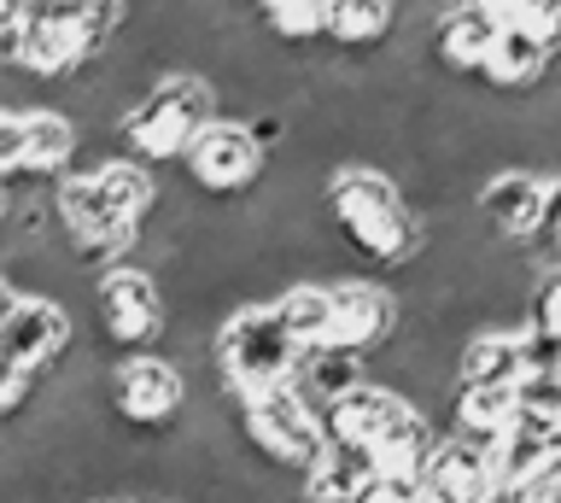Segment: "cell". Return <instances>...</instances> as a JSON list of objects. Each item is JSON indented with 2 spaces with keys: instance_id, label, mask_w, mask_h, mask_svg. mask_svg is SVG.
<instances>
[{
  "instance_id": "1",
  "label": "cell",
  "mask_w": 561,
  "mask_h": 503,
  "mask_svg": "<svg viewBox=\"0 0 561 503\" xmlns=\"http://www.w3.org/2000/svg\"><path fill=\"white\" fill-rule=\"evenodd\" d=\"M316 212H322V229L340 240L363 275L398 282L403 270H415L427 258V222L380 164H357V159L328 164L322 182H316Z\"/></svg>"
},
{
  "instance_id": "2",
  "label": "cell",
  "mask_w": 561,
  "mask_h": 503,
  "mask_svg": "<svg viewBox=\"0 0 561 503\" xmlns=\"http://www.w3.org/2000/svg\"><path fill=\"white\" fill-rule=\"evenodd\" d=\"M217 112V89L205 71H164L140 89L112 124V147L123 159L147 164V170H175V159L187 152V141L199 135Z\"/></svg>"
},
{
  "instance_id": "3",
  "label": "cell",
  "mask_w": 561,
  "mask_h": 503,
  "mask_svg": "<svg viewBox=\"0 0 561 503\" xmlns=\"http://www.w3.org/2000/svg\"><path fill=\"white\" fill-rule=\"evenodd\" d=\"M322 427H328V439L368 450V462L392 468V475H421V462H427V450L438 439V427L386 380H363L345 398H333L322 410Z\"/></svg>"
},
{
  "instance_id": "4",
  "label": "cell",
  "mask_w": 561,
  "mask_h": 503,
  "mask_svg": "<svg viewBox=\"0 0 561 503\" xmlns=\"http://www.w3.org/2000/svg\"><path fill=\"white\" fill-rule=\"evenodd\" d=\"M210 363H217V380H222V404L234 410L240 398L287 387L298 369V345L280 328L270 299H245L210 328Z\"/></svg>"
},
{
  "instance_id": "5",
  "label": "cell",
  "mask_w": 561,
  "mask_h": 503,
  "mask_svg": "<svg viewBox=\"0 0 561 503\" xmlns=\"http://www.w3.org/2000/svg\"><path fill=\"white\" fill-rule=\"evenodd\" d=\"M187 380L164 352H135V357H112L100 380V410L117 433H129L140 445H164L182 433L187 422Z\"/></svg>"
},
{
  "instance_id": "6",
  "label": "cell",
  "mask_w": 561,
  "mask_h": 503,
  "mask_svg": "<svg viewBox=\"0 0 561 503\" xmlns=\"http://www.w3.org/2000/svg\"><path fill=\"white\" fill-rule=\"evenodd\" d=\"M88 334L105 345V357H135V352H158L170 328V305L158 293V275L140 264H105L100 275H88Z\"/></svg>"
},
{
  "instance_id": "7",
  "label": "cell",
  "mask_w": 561,
  "mask_h": 503,
  "mask_svg": "<svg viewBox=\"0 0 561 503\" xmlns=\"http://www.w3.org/2000/svg\"><path fill=\"white\" fill-rule=\"evenodd\" d=\"M263 170H270V152L252 141V129L240 117H210L175 159V182L199 199V212H228L263 182Z\"/></svg>"
},
{
  "instance_id": "8",
  "label": "cell",
  "mask_w": 561,
  "mask_h": 503,
  "mask_svg": "<svg viewBox=\"0 0 561 503\" xmlns=\"http://www.w3.org/2000/svg\"><path fill=\"white\" fill-rule=\"evenodd\" d=\"M234 433H240V445L252 450L257 462L280 468V475H305V468L322 457V445H328L322 410H316L310 398H298L293 380L275 387V392L240 398L234 404Z\"/></svg>"
},
{
  "instance_id": "9",
  "label": "cell",
  "mask_w": 561,
  "mask_h": 503,
  "mask_svg": "<svg viewBox=\"0 0 561 503\" xmlns=\"http://www.w3.org/2000/svg\"><path fill=\"white\" fill-rule=\"evenodd\" d=\"M398 322H403V305H398L392 282H380V275H340V282H328V345L357 352L368 363L398 334Z\"/></svg>"
},
{
  "instance_id": "10",
  "label": "cell",
  "mask_w": 561,
  "mask_h": 503,
  "mask_svg": "<svg viewBox=\"0 0 561 503\" xmlns=\"http://www.w3.org/2000/svg\"><path fill=\"white\" fill-rule=\"evenodd\" d=\"M550 182L556 170H533V164H491L473 182V212L503 247H533L543 229V205H550Z\"/></svg>"
},
{
  "instance_id": "11",
  "label": "cell",
  "mask_w": 561,
  "mask_h": 503,
  "mask_svg": "<svg viewBox=\"0 0 561 503\" xmlns=\"http://www.w3.org/2000/svg\"><path fill=\"white\" fill-rule=\"evenodd\" d=\"M497 30H503L497 12L473 7V0H450V7L433 19V30H427V77L473 82L480 59L491 54V42H497Z\"/></svg>"
},
{
  "instance_id": "12",
  "label": "cell",
  "mask_w": 561,
  "mask_h": 503,
  "mask_svg": "<svg viewBox=\"0 0 561 503\" xmlns=\"http://www.w3.org/2000/svg\"><path fill=\"white\" fill-rule=\"evenodd\" d=\"M398 36V0H328V59L375 65Z\"/></svg>"
},
{
  "instance_id": "13",
  "label": "cell",
  "mask_w": 561,
  "mask_h": 503,
  "mask_svg": "<svg viewBox=\"0 0 561 503\" xmlns=\"http://www.w3.org/2000/svg\"><path fill=\"white\" fill-rule=\"evenodd\" d=\"M82 124L70 117L59 100H42V106H30L24 112V170L18 176L24 182H59L70 164H77V152H82Z\"/></svg>"
},
{
  "instance_id": "14",
  "label": "cell",
  "mask_w": 561,
  "mask_h": 503,
  "mask_svg": "<svg viewBox=\"0 0 561 503\" xmlns=\"http://www.w3.org/2000/svg\"><path fill=\"white\" fill-rule=\"evenodd\" d=\"M520 375H526L520 328H473V334L456 345V380H473V387H515Z\"/></svg>"
},
{
  "instance_id": "15",
  "label": "cell",
  "mask_w": 561,
  "mask_h": 503,
  "mask_svg": "<svg viewBox=\"0 0 561 503\" xmlns=\"http://www.w3.org/2000/svg\"><path fill=\"white\" fill-rule=\"evenodd\" d=\"M375 475L368 450L345 445V439H328L322 457H316L305 475H298V503H357V492Z\"/></svg>"
},
{
  "instance_id": "16",
  "label": "cell",
  "mask_w": 561,
  "mask_h": 503,
  "mask_svg": "<svg viewBox=\"0 0 561 503\" xmlns=\"http://www.w3.org/2000/svg\"><path fill=\"white\" fill-rule=\"evenodd\" d=\"M252 24H257L263 42H275L280 54H293V59L322 54L328 0H263V7H252Z\"/></svg>"
},
{
  "instance_id": "17",
  "label": "cell",
  "mask_w": 561,
  "mask_h": 503,
  "mask_svg": "<svg viewBox=\"0 0 561 503\" xmlns=\"http://www.w3.org/2000/svg\"><path fill=\"white\" fill-rule=\"evenodd\" d=\"M368 380V363L357 352H340V345H310L298 352V369H293V392L310 398L316 410H328L333 398H345L351 387Z\"/></svg>"
},
{
  "instance_id": "18",
  "label": "cell",
  "mask_w": 561,
  "mask_h": 503,
  "mask_svg": "<svg viewBox=\"0 0 561 503\" xmlns=\"http://www.w3.org/2000/svg\"><path fill=\"white\" fill-rule=\"evenodd\" d=\"M270 305H275V317L293 334L298 352L328 345V282H305V275H298V282H280Z\"/></svg>"
},
{
  "instance_id": "19",
  "label": "cell",
  "mask_w": 561,
  "mask_h": 503,
  "mask_svg": "<svg viewBox=\"0 0 561 503\" xmlns=\"http://www.w3.org/2000/svg\"><path fill=\"white\" fill-rule=\"evenodd\" d=\"M508 422H515V387H473V380L450 387V427L497 439Z\"/></svg>"
},
{
  "instance_id": "20",
  "label": "cell",
  "mask_w": 561,
  "mask_h": 503,
  "mask_svg": "<svg viewBox=\"0 0 561 503\" xmlns=\"http://www.w3.org/2000/svg\"><path fill=\"white\" fill-rule=\"evenodd\" d=\"M515 410L533 422H561V375H520L515 380Z\"/></svg>"
},
{
  "instance_id": "21",
  "label": "cell",
  "mask_w": 561,
  "mask_h": 503,
  "mask_svg": "<svg viewBox=\"0 0 561 503\" xmlns=\"http://www.w3.org/2000/svg\"><path fill=\"white\" fill-rule=\"evenodd\" d=\"M526 328H543V334H561V264L538 270L533 293H526Z\"/></svg>"
},
{
  "instance_id": "22",
  "label": "cell",
  "mask_w": 561,
  "mask_h": 503,
  "mask_svg": "<svg viewBox=\"0 0 561 503\" xmlns=\"http://www.w3.org/2000/svg\"><path fill=\"white\" fill-rule=\"evenodd\" d=\"M357 503H427V498H421V475H392V468H375L368 485L357 492Z\"/></svg>"
},
{
  "instance_id": "23",
  "label": "cell",
  "mask_w": 561,
  "mask_h": 503,
  "mask_svg": "<svg viewBox=\"0 0 561 503\" xmlns=\"http://www.w3.org/2000/svg\"><path fill=\"white\" fill-rule=\"evenodd\" d=\"M24 170V112L0 106V182H12Z\"/></svg>"
},
{
  "instance_id": "24",
  "label": "cell",
  "mask_w": 561,
  "mask_h": 503,
  "mask_svg": "<svg viewBox=\"0 0 561 503\" xmlns=\"http://www.w3.org/2000/svg\"><path fill=\"white\" fill-rule=\"evenodd\" d=\"M533 247L550 258V264H561V170H556V182H550V205H543V229Z\"/></svg>"
},
{
  "instance_id": "25",
  "label": "cell",
  "mask_w": 561,
  "mask_h": 503,
  "mask_svg": "<svg viewBox=\"0 0 561 503\" xmlns=\"http://www.w3.org/2000/svg\"><path fill=\"white\" fill-rule=\"evenodd\" d=\"M473 7H485V12H497V19H508V12H515V0H473Z\"/></svg>"
},
{
  "instance_id": "26",
  "label": "cell",
  "mask_w": 561,
  "mask_h": 503,
  "mask_svg": "<svg viewBox=\"0 0 561 503\" xmlns=\"http://www.w3.org/2000/svg\"><path fill=\"white\" fill-rule=\"evenodd\" d=\"M234 7H240V12H252V7H263V0H234Z\"/></svg>"
},
{
  "instance_id": "27",
  "label": "cell",
  "mask_w": 561,
  "mask_h": 503,
  "mask_svg": "<svg viewBox=\"0 0 561 503\" xmlns=\"http://www.w3.org/2000/svg\"><path fill=\"white\" fill-rule=\"evenodd\" d=\"M0 7H7V0H0Z\"/></svg>"
}]
</instances>
